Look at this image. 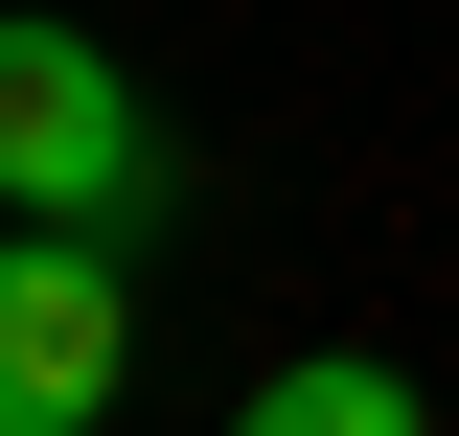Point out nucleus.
Listing matches in <instances>:
<instances>
[{"label": "nucleus", "instance_id": "3", "mask_svg": "<svg viewBox=\"0 0 459 436\" xmlns=\"http://www.w3.org/2000/svg\"><path fill=\"white\" fill-rule=\"evenodd\" d=\"M230 436H413V390H391V368H276Z\"/></svg>", "mask_w": 459, "mask_h": 436}, {"label": "nucleus", "instance_id": "1", "mask_svg": "<svg viewBox=\"0 0 459 436\" xmlns=\"http://www.w3.org/2000/svg\"><path fill=\"white\" fill-rule=\"evenodd\" d=\"M0 184H23V230H138L161 207V138H138V69L92 47V23H23L0 47Z\"/></svg>", "mask_w": 459, "mask_h": 436}, {"label": "nucleus", "instance_id": "2", "mask_svg": "<svg viewBox=\"0 0 459 436\" xmlns=\"http://www.w3.org/2000/svg\"><path fill=\"white\" fill-rule=\"evenodd\" d=\"M115 368H138V253L23 230V253H0V436H92Z\"/></svg>", "mask_w": 459, "mask_h": 436}]
</instances>
